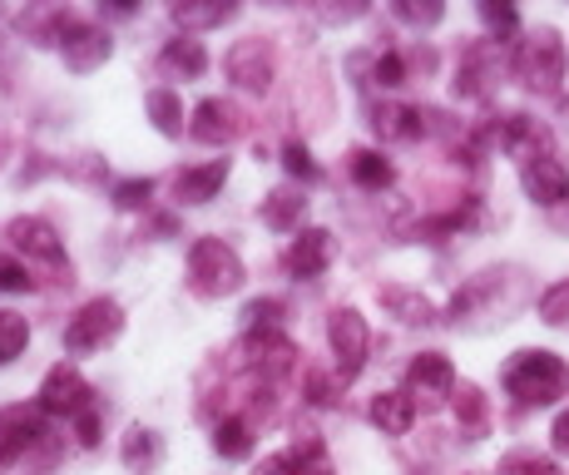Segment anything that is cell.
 Wrapping results in <instances>:
<instances>
[{
    "mask_svg": "<svg viewBox=\"0 0 569 475\" xmlns=\"http://www.w3.org/2000/svg\"><path fill=\"white\" fill-rule=\"evenodd\" d=\"M500 382H506V392L516 396L520 406H555L560 396H569V367H565V357H555V352H540V347L516 352V357L506 362V372H500Z\"/></svg>",
    "mask_w": 569,
    "mask_h": 475,
    "instance_id": "obj_1",
    "label": "cell"
},
{
    "mask_svg": "<svg viewBox=\"0 0 569 475\" xmlns=\"http://www.w3.org/2000/svg\"><path fill=\"white\" fill-rule=\"evenodd\" d=\"M569 70V50L555 26H540L516 46V75L530 95H560Z\"/></svg>",
    "mask_w": 569,
    "mask_h": 475,
    "instance_id": "obj_2",
    "label": "cell"
},
{
    "mask_svg": "<svg viewBox=\"0 0 569 475\" xmlns=\"http://www.w3.org/2000/svg\"><path fill=\"white\" fill-rule=\"evenodd\" d=\"M243 258L223 238H193L189 248V287L199 297H228L243 287Z\"/></svg>",
    "mask_w": 569,
    "mask_h": 475,
    "instance_id": "obj_3",
    "label": "cell"
},
{
    "mask_svg": "<svg viewBox=\"0 0 569 475\" xmlns=\"http://www.w3.org/2000/svg\"><path fill=\"white\" fill-rule=\"evenodd\" d=\"M10 248L20 253L26 268H40L50 283H70V258H64V238L54 234L46 218H10Z\"/></svg>",
    "mask_w": 569,
    "mask_h": 475,
    "instance_id": "obj_4",
    "label": "cell"
},
{
    "mask_svg": "<svg viewBox=\"0 0 569 475\" xmlns=\"http://www.w3.org/2000/svg\"><path fill=\"white\" fill-rule=\"evenodd\" d=\"M119 333H124V307H119L114 297H90V303L64 323V352H74V357L104 352Z\"/></svg>",
    "mask_w": 569,
    "mask_h": 475,
    "instance_id": "obj_5",
    "label": "cell"
},
{
    "mask_svg": "<svg viewBox=\"0 0 569 475\" xmlns=\"http://www.w3.org/2000/svg\"><path fill=\"white\" fill-rule=\"evenodd\" d=\"M327 342H332L337 377H342V386L362 377L367 352H371V333H367V317L357 313V307H337V313L327 317Z\"/></svg>",
    "mask_w": 569,
    "mask_h": 475,
    "instance_id": "obj_6",
    "label": "cell"
},
{
    "mask_svg": "<svg viewBox=\"0 0 569 475\" xmlns=\"http://www.w3.org/2000/svg\"><path fill=\"white\" fill-rule=\"evenodd\" d=\"M500 70H506V55H500L496 40H476V46L461 50V65H456L451 90L456 99H490L500 85Z\"/></svg>",
    "mask_w": 569,
    "mask_h": 475,
    "instance_id": "obj_7",
    "label": "cell"
},
{
    "mask_svg": "<svg viewBox=\"0 0 569 475\" xmlns=\"http://www.w3.org/2000/svg\"><path fill=\"white\" fill-rule=\"evenodd\" d=\"M223 70H228V80H233L238 90L268 95V90H272V75H278V55H272V40H262V36L238 40V46L223 55Z\"/></svg>",
    "mask_w": 569,
    "mask_h": 475,
    "instance_id": "obj_8",
    "label": "cell"
},
{
    "mask_svg": "<svg viewBox=\"0 0 569 475\" xmlns=\"http://www.w3.org/2000/svg\"><path fill=\"white\" fill-rule=\"evenodd\" d=\"M90 396H94V392H90V382L80 377V367L60 362V367H50V372H46V382H40L36 406H40L46 416H70V422H74V416H80L84 406H94Z\"/></svg>",
    "mask_w": 569,
    "mask_h": 475,
    "instance_id": "obj_9",
    "label": "cell"
},
{
    "mask_svg": "<svg viewBox=\"0 0 569 475\" xmlns=\"http://www.w3.org/2000/svg\"><path fill=\"white\" fill-rule=\"evenodd\" d=\"M500 149L510 154V159L520 164H535V159H550V149H555V135H550V125L545 119H535V115H506L500 119Z\"/></svg>",
    "mask_w": 569,
    "mask_h": 475,
    "instance_id": "obj_10",
    "label": "cell"
},
{
    "mask_svg": "<svg viewBox=\"0 0 569 475\" xmlns=\"http://www.w3.org/2000/svg\"><path fill=\"white\" fill-rule=\"evenodd\" d=\"M60 55H64V70L90 75V70H100L109 55H114V40H109V30L90 26V20H70L64 36H60Z\"/></svg>",
    "mask_w": 569,
    "mask_h": 475,
    "instance_id": "obj_11",
    "label": "cell"
},
{
    "mask_svg": "<svg viewBox=\"0 0 569 475\" xmlns=\"http://www.w3.org/2000/svg\"><path fill=\"white\" fill-rule=\"evenodd\" d=\"M46 436L50 431H46V412L40 406H6L0 412V466L30 456V446H40Z\"/></svg>",
    "mask_w": 569,
    "mask_h": 475,
    "instance_id": "obj_12",
    "label": "cell"
},
{
    "mask_svg": "<svg viewBox=\"0 0 569 475\" xmlns=\"http://www.w3.org/2000/svg\"><path fill=\"white\" fill-rule=\"evenodd\" d=\"M510 283H516V273H500V268H490V273H480V278H470L461 293L451 297V323H456V327H461V323L470 327V317H480L486 307H490V313H496V303L510 307L516 297H500V287H510Z\"/></svg>",
    "mask_w": 569,
    "mask_h": 475,
    "instance_id": "obj_13",
    "label": "cell"
},
{
    "mask_svg": "<svg viewBox=\"0 0 569 475\" xmlns=\"http://www.w3.org/2000/svg\"><path fill=\"white\" fill-rule=\"evenodd\" d=\"M520 189H525V198L530 204H540V208H560V204H569V164L565 159H535V164H525L520 169Z\"/></svg>",
    "mask_w": 569,
    "mask_h": 475,
    "instance_id": "obj_14",
    "label": "cell"
},
{
    "mask_svg": "<svg viewBox=\"0 0 569 475\" xmlns=\"http://www.w3.org/2000/svg\"><path fill=\"white\" fill-rule=\"evenodd\" d=\"M282 263H288V273H292L298 283L322 278V273L332 268V234H327V228H302V234L288 243Z\"/></svg>",
    "mask_w": 569,
    "mask_h": 475,
    "instance_id": "obj_15",
    "label": "cell"
},
{
    "mask_svg": "<svg viewBox=\"0 0 569 475\" xmlns=\"http://www.w3.org/2000/svg\"><path fill=\"white\" fill-rule=\"evenodd\" d=\"M407 392L421 396V402H441V396H456V367L441 357V352H421V357L407 367Z\"/></svg>",
    "mask_w": 569,
    "mask_h": 475,
    "instance_id": "obj_16",
    "label": "cell"
},
{
    "mask_svg": "<svg viewBox=\"0 0 569 475\" xmlns=\"http://www.w3.org/2000/svg\"><path fill=\"white\" fill-rule=\"evenodd\" d=\"M243 362L262 377H282V372H292V362H298V347H292L282 333H248L243 337Z\"/></svg>",
    "mask_w": 569,
    "mask_h": 475,
    "instance_id": "obj_17",
    "label": "cell"
},
{
    "mask_svg": "<svg viewBox=\"0 0 569 475\" xmlns=\"http://www.w3.org/2000/svg\"><path fill=\"white\" fill-rule=\"evenodd\" d=\"M367 416L381 436H407L416 426V396L411 392H377L367 406Z\"/></svg>",
    "mask_w": 569,
    "mask_h": 475,
    "instance_id": "obj_18",
    "label": "cell"
},
{
    "mask_svg": "<svg viewBox=\"0 0 569 475\" xmlns=\"http://www.w3.org/2000/svg\"><path fill=\"white\" fill-rule=\"evenodd\" d=\"M238 109L228 105V99H203L199 109H193V119H189V135L199 139V144H228L238 135Z\"/></svg>",
    "mask_w": 569,
    "mask_h": 475,
    "instance_id": "obj_19",
    "label": "cell"
},
{
    "mask_svg": "<svg viewBox=\"0 0 569 475\" xmlns=\"http://www.w3.org/2000/svg\"><path fill=\"white\" fill-rule=\"evenodd\" d=\"M228 184V159H208L199 169H183L179 179H173V194H179V204H208V198H218V189Z\"/></svg>",
    "mask_w": 569,
    "mask_h": 475,
    "instance_id": "obj_20",
    "label": "cell"
},
{
    "mask_svg": "<svg viewBox=\"0 0 569 475\" xmlns=\"http://www.w3.org/2000/svg\"><path fill=\"white\" fill-rule=\"evenodd\" d=\"M159 70L173 75V80H203V75H208V50H203V40H193V36L169 40V46H163V55H159Z\"/></svg>",
    "mask_w": 569,
    "mask_h": 475,
    "instance_id": "obj_21",
    "label": "cell"
},
{
    "mask_svg": "<svg viewBox=\"0 0 569 475\" xmlns=\"http://www.w3.org/2000/svg\"><path fill=\"white\" fill-rule=\"evenodd\" d=\"M347 174H352V184L367 194H387L391 184H397V169H391V159L381 149H352Z\"/></svg>",
    "mask_w": 569,
    "mask_h": 475,
    "instance_id": "obj_22",
    "label": "cell"
},
{
    "mask_svg": "<svg viewBox=\"0 0 569 475\" xmlns=\"http://www.w3.org/2000/svg\"><path fill=\"white\" fill-rule=\"evenodd\" d=\"M302 214H308V198L298 189H272L262 198V224L272 234H302Z\"/></svg>",
    "mask_w": 569,
    "mask_h": 475,
    "instance_id": "obj_23",
    "label": "cell"
},
{
    "mask_svg": "<svg viewBox=\"0 0 569 475\" xmlns=\"http://www.w3.org/2000/svg\"><path fill=\"white\" fill-rule=\"evenodd\" d=\"M381 307H387L397 323H407V327H431L436 323V307L426 303L421 293H411V287H381Z\"/></svg>",
    "mask_w": 569,
    "mask_h": 475,
    "instance_id": "obj_24",
    "label": "cell"
},
{
    "mask_svg": "<svg viewBox=\"0 0 569 475\" xmlns=\"http://www.w3.org/2000/svg\"><path fill=\"white\" fill-rule=\"evenodd\" d=\"M119 456H124V466H129V471H154L159 461H163V441H159V431H149V426H129V431H124V441H119Z\"/></svg>",
    "mask_w": 569,
    "mask_h": 475,
    "instance_id": "obj_25",
    "label": "cell"
},
{
    "mask_svg": "<svg viewBox=\"0 0 569 475\" xmlns=\"http://www.w3.org/2000/svg\"><path fill=\"white\" fill-rule=\"evenodd\" d=\"M456 426H461V436L466 441H480L486 436V426H490V402H486V392L480 386H461L456 392Z\"/></svg>",
    "mask_w": 569,
    "mask_h": 475,
    "instance_id": "obj_26",
    "label": "cell"
},
{
    "mask_svg": "<svg viewBox=\"0 0 569 475\" xmlns=\"http://www.w3.org/2000/svg\"><path fill=\"white\" fill-rule=\"evenodd\" d=\"M144 109H149V119H154V129L163 139H179L183 135V99H179V90L159 85V90L144 95Z\"/></svg>",
    "mask_w": 569,
    "mask_h": 475,
    "instance_id": "obj_27",
    "label": "cell"
},
{
    "mask_svg": "<svg viewBox=\"0 0 569 475\" xmlns=\"http://www.w3.org/2000/svg\"><path fill=\"white\" fill-rule=\"evenodd\" d=\"M213 451L223 461H248L253 456V426L238 422V416H223V422L213 426Z\"/></svg>",
    "mask_w": 569,
    "mask_h": 475,
    "instance_id": "obj_28",
    "label": "cell"
},
{
    "mask_svg": "<svg viewBox=\"0 0 569 475\" xmlns=\"http://www.w3.org/2000/svg\"><path fill=\"white\" fill-rule=\"evenodd\" d=\"M407 55L401 50H377L367 55V85H377V90H401L407 85Z\"/></svg>",
    "mask_w": 569,
    "mask_h": 475,
    "instance_id": "obj_29",
    "label": "cell"
},
{
    "mask_svg": "<svg viewBox=\"0 0 569 475\" xmlns=\"http://www.w3.org/2000/svg\"><path fill=\"white\" fill-rule=\"evenodd\" d=\"M169 16H173V26H183V36H189V30H213V26H223V20H233L238 6H173Z\"/></svg>",
    "mask_w": 569,
    "mask_h": 475,
    "instance_id": "obj_30",
    "label": "cell"
},
{
    "mask_svg": "<svg viewBox=\"0 0 569 475\" xmlns=\"http://www.w3.org/2000/svg\"><path fill=\"white\" fill-rule=\"evenodd\" d=\"M26 347H30V323L26 317H16V313H0V367L16 362Z\"/></svg>",
    "mask_w": 569,
    "mask_h": 475,
    "instance_id": "obj_31",
    "label": "cell"
},
{
    "mask_svg": "<svg viewBox=\"0 0 569 475\" xmlns=\"http://www.w3.org/2000/svg\"><path fill=\"white\" fill-rule=\"evenodd\" d=\"M540 323L569 327V278H565V283H555V287H545V293H540Z\"/></svg>",
    "mask_w": 569,
    "mask_h": 475,
    "instance_id": "obj_32",
    "label": "cell"
},
{
    "mask_svg": "<svg viewBox=\"0 0 569 475\" xmlns=\"http://www.w3.org/2000/svg\"><path fill=\"white\" fill-rule=\"evenodd\" d=\"M243 323H248V333H278L282 303H278V297H258V303L243 307Z\"/></svg>",
    "mask_w": 569,
    "mask_h": 475,
    "instance_id": "obj_33",
    "label": "cell"
},
{
    "mask_svg": "<svg viewBox=\"0 0 569 475\" xmlns=\"http://www.w3.org/2000/svg\"><path fill=\"white\" fill-rule=\"evenodd\" d=\"M109 198H114V208H124V214H134V208H149V198H154V179H119Z\"/></svg>",
    "mask_w": 569,
    "mask_h": 475,
    "instance_id": "obj_34",
    "label": "cell"
},
{
    "mask_svg": "<svg viewBox=\"0 0 569 475\" xmlns=\"http://www.w3.org/2000/svg\"><path fill=\"white\" fill-rule=\"evenodd\" d=\"M480 20H486V30L496 36V46H500V36H516L520 30L516 6H496V0H480Z\"/></svg>",
    "mask_w": 569,
    "mask_h": 475,
    "instance_id": "obj_35",
    "label": "cell"
},
{
    "mask_svg": "<svg viewBox=\"0 0 569 475\" xmlns=\"http://www.w3.org/2000/svg\"><path fill=\"white\" fill-rule=\"evenodd\" d=\"M500 475H565V471L555 466L550 456H530V451H520V456L500 461Z\"/></svg>",
    "mask_w": 569,
    "mask_h": 475,
    "instance_id": "obj_36",
    "label": "cell"
},
{
    "mask_svg": "<svg viewBox=\"0 0 569 475\" xmlns=\"http://www.w3.org/2000/svg\"><path fill=\"white\" fill-rule=\"evenodd\" d=\"M282 169H288L292 179L312 184V179H317V164H312V149H308V144H298V139L282 144Z\"/></svg>",
    "mask_w": 569,
    "mask_h": 475,
    "instance_id": "obj_37",
    "label": "cell"
},
{
    "mask_svg": "<svg viewBox=\"0 0 569 475\" xmlns=\"http://www.w3.org/2000/svg\"><path fill=\"white\" fill-rule=\"evenodd\" d=\"M36 278H30V268L16 258V253H0V293H30Z\"/></svg>",
    "mask_w": 569,
    "mask_h": 475,
    "instance_id": "obj_38",
    "label": "cell"
},
{
    "mask_svg": "<svg viewBox=\"0 0 569 475\" xmlns=\"http://www.w3.org/2000/svg\"><path fill=\"white\" fill-rule=\"evenodd\" d=\"M391 16L426 30V26H436V20L446 16V6H436V0H426V6H416V0H397V6H391Z\"/></svg>",
    "mask_w": 569,
    "mask_h": 475,
    "instance_id": "obj_39",
    "label": "cell"
},
{
    "mask_svg": "<svg viewBox=\"0 0 569 475\" xmlns=\"http://www.w3.org/2000/svg\"><path fill=\"white\" fill-rule=\"evenodd\" d=\"M253 475H308V461H302L298 451H278V456H268Z\"/></svg>",
    "mask_w": 569,
    "mask_h": 475,
    "instance_id": "obj_40",
    "label": "cell"
},
{
    "mask_svg": "<svg viewBox=\"0 0 569 475\" xmlns=\"http://www.w3.org/2000/svg\"><path fill=\"white\" fill-rule=\"evenodd\" d=\"M337 396H342V377H322V372H312L308 377V402L312 406H337Z\"/></svg>",
    "mask_w": 569,
    "mask_h": 475,
    "instance_id": "obj_41",
    "label": "cell"
},
{
    "mask_svg": "<svg viewBox=\"0 0 569 475\" xmlns=\"http://www.w3.org/2000/svg\"><path fill=\"white\" fill-rule=\"evenodd\" d=\"M74 436H80V446H100V412H94V406H84V412L74 416Z\"/></svg>",
    "mask_w": 569,
    "mask_h": 475,
    "instance_id": "obj_42",
    "label": "cell"
},
{
    "mask_svg": "<svg viewBox=\"0 0 569 475\" xmlns=\"http://www.w3.org/2000/svg\"><path fill=\"white\" fill-rule=\"evenodd\" d=\"M550 441H555V451H560V456H569V412L550 426Z\"/></svg>",
    "mask_w": 569,
    "mask_h": 475,
    "instance_id": "obj_43",
    "label": "cell"
},
{
    "mask_svg": "<svg viewBox=\"0 0 569 475\" xmlns=\"http://www.w3.org/2000/svg\"><path fill=\"white\" fill-rule=\"evenodd\" d=\"M550 228H555V234H569V204H560L550 214Z\"/></svg>",
    "mask_w": 569,
    "mask_h": 475,
    "instance_id": "obj_44",
    "label": "cell"
},
{
    "mask_svg": "<svg viewBox=\"0 0 569 475\" xmlns=\"http://www.w3.org/2000/svg\"><path fill=\"white\" fill-rule=\"evenodd\" d=\"M308 475H327V471H308Z\"/></svg>",
    "mask_w": 569,
    "mask_h": 475,
    "instance_id": "obj_45",
    "label": "cell"
}]
</instances>
